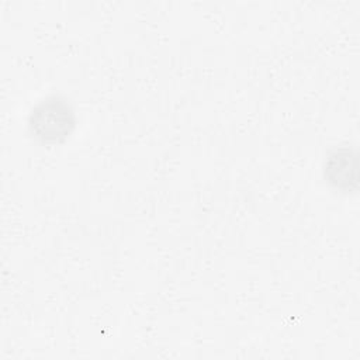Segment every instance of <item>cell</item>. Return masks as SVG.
<instances>
[{
  "mask_svg": "<svg viewBox=\"0 0 360 360\" xmlns=\"http://www.w3.org/2000/svg\"><path fill=\"white\" fill-rule=\"evenodd\" d=\"M76 112L70 101L59 94L38 100L30 110L27 128L41 145H59L70 138L76 128Z\"/></svg>",
  "mask_w": 360,
  "mask_h": 360,
  "instance_id": "obj_1",
  "label": "cell"
},
{
  "mask_svg": "<svg viewBox=\"0 0 360 360\" xmlns=\"http://www.w3.org/2000/svg\"><path fill=\"white\" fill-rule=\"evenodd\" d=\"M357 150L350 145H339L330 149L323 160L322 174L325 181L338 193H356L359 186Z\"/></svg>",
  "mask_w": 360,
  "mask_h": 360,
  "instance_id": "obj_2",
  "label": "cell"
}]
</instances>
